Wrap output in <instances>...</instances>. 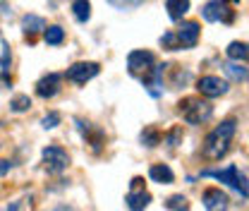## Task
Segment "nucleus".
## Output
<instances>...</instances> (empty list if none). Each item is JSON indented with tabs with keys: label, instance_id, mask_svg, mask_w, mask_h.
I'll return each mask as SVG.
<instances>
[{
	"label": "nucleus",
	"instance_id": "5701e85b",
	"mask_svg": "<svg viewBox=\"0 0 249 211\" xmlns=\"http://www.w3.org/2000/svg\"><path fill=\"white\" fill-rule=\"evenodd\" d=\"M160 46H163L165 51H180V48H182V43H180V38H178L175 31H165V34L160 36Z\"/></svg>",
	"mask_w": 249,
	"mask_h": 211
},
{
	"label": "nucleus",
	"instance_id": "9b49d317",
	"mask_svg": "<svg viewBox=\"0 0 249 211\" xmlns=\"http://www.w3.org/2000/svg\"><path fill=\"white\" fill-rule=\"evenodd\" d=\"M60 79L62 77L58 72H51V75L41 77L38 84H36V94H38L41 98H53V96L60 91Z\"/></svg>",
	"mask_w": 249,
	"mask_h": 211
},
{
	"label": "nucleus",
	"instance_id": "f3484780",
	"mask_svg": "<svg viewBox=\"0 0 249 211\" xmlns=\"http://www.w3.org/2000/svg\"><path fill=\"white\" fill-rule=\"evenodd\" d=\"M22 27H24V34H27L29 38H34L38 31L46 29V19H43V17H38V15H24Z\"/></svg>",
	"mask_w": 249,
	"mask_h": 211
},
{
	"label": "nucleus",
	"instance_id": "cd10ccee",
	"mask_svg": "<svg viewBox=\"0 0 249 211\" xmlns=\"http://www.w3.org/2000/svg\"><path fill=\"white\" fill-rule=\"evenodd\" d=\"M165 209H189V202H187V197H182V194H173L165 202Z\"/></svg>",
	"mask_w": 249,
	"mask_h": 211
},
{
	"label": "nucleus",
	"instance_id": "393cba45",
	"mask_svg": "<svg viewBox=\"0 0 249 211\" xmlns=\"http://www.w3.org/2000/svg\"><path fill=\"white\" fill-rule=\"evenodd\" d=\"M163 142H165L170 149L180 147V144H182V127H173V130H168V134H163Z\"/></svg>",
	"mask_w": 249,
	"mask_h": 211
},
{
	"label": "nucleus",
	"instance_id": "c756f323",
	"mask_svg": "<svg viewBox=\"0 0 249 211\" xmlns=\"http://www.w3.org/2000/svg\"><path fill=\"white\" fill-rule=\"evenodd\" d=\"M10 171V161H0V178Z\"/></svg>",
	"mask_w": 249,
	"mask_h": 211
},
{
	"label": "nucleus",
	"instance_id": "bb28decb",
	"mask_svg": "<svg viewBox=\"0 0 249 211\" xmlns=\"http://www.w3.org/2000/svg\"><path fill=\"white\" fill-rule=\"evenodd\" d=\"M108 5H113L115 10H134V7H139L144 0H106Z\"/></svg>",
	"mask_w": 249,
	"mask_h": 211
},
{
	"label": "nucleus",
	"instance_id": "2eb2a0df",
	"mask_svg": "<svg viewBox=\"0 0 249 211\" xmlns=\"http://www.w3.org/2000/svg\"><path fill=\"white\" fill-rule=\"evenodd\" d=\"M149 175H151V180L154 182H160V185H170V182L175 180V173L165 166V163H156L149 168Z\"/></svg>",
	"mask_w": 249,
	"mask_h": 211
},
{
	"label": "nucleus",
	"instance_id": "9d476101",
	"mask_svg": "<svg viewBox=\"0 0 249 211\" xmlns=\"http://www.w3.org/2000/svg\"><path fill=\"white\" fill-rule=\"evenodd\" d=\"M142 82H144V89L149 91L154 98L163 96V65H154L151 72L142 77Z\"/></svg>",
	"mask_w": 249,
	"mask_h": 211
},
{
	"label": "nucleus",
	"instance_id": "f257e3e1",
	"mask_svg": "<svg viewBox=\"0 0 249 211\" xmlns=\"http://www.w3.org/2000/svg\"><path fill=\"white\" fill-rule=\"evenodd\" d=\"M235 130H237V122L232 120V118L220 122L216 130L206 137V142H204V147H201V156H204V161H220V158L228 153L230 144H232Z\"/></svg>",
	"mask_w": 249,
	"mask_h": 211
},
{
	"label": "nucleus",
	"instance_id": "a878e982",
	"mask_svg": "<svg viewBox=\"0 0 249 211\" xmlns=\"http://www.w3.org/2000/svg\"><path fill=\"white\" fill-rule=\"evenodd\" d=\"M2 43V56H0V72L2 75H7L10 72V62H12V53H10V46L5 43V41H0Z\"/></svg>",
	"mask_w": 249,
	"mask_h": 211
},
{
	"label": "nucleus",
	"instance_id": "1a4fd4ad",
	"mask_svg": "<svg viewBox=\"0 0 249 211\" xmlns=\"http://www.w3.org/2000/svg\"><path fill=\"white\" fill-rule=\"evenodd\" d=\"M178 34V38H180V43H182V48H194L196 46V41H199V34H201V27H199V22H182L180 24V29L175 31Z\"/></svg>",
	"mask_w": 249,
	"mask_h": 211
},
{
	"label": "nucleus",
	"instance_id": "f03ea898",
	"mask_svg": "<svg viewBox=\"0 0 249 211\" xmlns=\"http://www.w3.org/2000/svg\"><path fill=\"white\" fill-rule=\"evenodd\" d=\"M178 106H180L182 120L189 122V125H201V122H206L213 115V106L209 101H204V98H196V96L182 98Z\"/></svg>",
	"mask_w": 249,
	"mask_h": 211
},
{
	"label": "nucleus",
	"instance_id": "39448f33",
	"mask_svg": "<svg viewBox=\"0 0 249 211\" xmlns=\"http://www.w3.org/2000/svg\"><path fill=\"white\" fill-rule=\"evenodd\" d=\"M156 65V56L151 51H132L127 56V72L137 79H142L144 75L151 72V67Z\"/></svg>",
	"mask_w": 249,
	"mask_h": 211
},
{
	"label": "nucleus",
	"instance_id": "7ed1b4c3",
	"mask_svg": "<svg viewBox=\"0 0 249 211\" xmlns=\"http://www.w3.org/2000/svg\"><path fill=\"white\" fill-rule=\"evenodd\" d=\"M201 175H204V178H216V180L225 182V185H230V187H235V190L242 194V199H247V194H249L247 175L240 173V168H237L235 163H230V166L223 168V171H201Z\"/></svg>",
	"mask_w": 249,
	"mask_h": 211
},
{
	"label": "nucleus",
	"instance_id": "a211bd4d",
	"mask_svg": "<svg viewBox=\"0 0 249 211\" xmlns=\"http://www.w3.org/2000/svg\"><path fill=\"white\" fill-rule=\"evenodd\" d=\"M142 144L146 147V149H154L160 144V139H163V134H160V130L156 127V125H146L144 130H142Z\"/></svg>",
	"mask_w": 249,
	"mask_h": 211
},
{
	"label": "nucleus",
	"instance_id": "f8f14e48",
	"mask_svg": "<svg viewBox=\"0 0 249 211\" xmlns=\"http://www.w3.org/2000/svg\"><path fill=\"white\" fill-rule=\"evenodd\" d=\"M228 194L220 192V187H209L204 192V207L209 211H218V209H228Z\"/></svg>",
	"mask_w": 249,
	"mask_h": 211
},
{
	"label": "nucleus",
	"instance_id": "dca6fc26",
	"mask_svg": "<svg viewBox=\"0 0 249 211\" xmlns=\"http://www.w3.org/2000/svg\"><path fill=\"white\" fill-rule=\"evenodd\" d=\"M165 10H168V17L173 22H180L189 12V0H168L165 2Z\"/></svg>",
	"mask_w": 249,
	"mask_h": 211
},
{
	"label": "nucleus",
	"instance_id": "423d86ee",
	"mask_svg": "<svg viewBox=\"0 0 249 211\" xmlns=\"http://www.w3.org/2000/svg\"><path fill=\"white\" fill-rule=\"evenodd\" d=\"M67 166H70V156H67V151L62 149V147L53 144V147H46L43 149V168L48 173L58 175L62 171H67Z\"/></svg>",
	"mask_w": 249,
	"mask_h": 211
},
{
	"label": "nucleus",
	"instance_id": "ddd939ff",
	"mask_svg": "<svg viewBox=\"0 0 249 211\" xmlns=\"http://www.w3.org/2000/svg\"><path fill=\"white\" fill-rule=\"evenodd\" d=\"M77 127L82 130V134H84L87 144H91V149L98 153V151H101V147H103V142H106V134H103L101 130H96L93 125H89V122H82V120H77Z\"/></svg>",
	"mask_w": 249,
	"mask_h": 211
},
{
	"label": "nucleus",
	"instance_id": "4be33fe9",
	"mask_svg": "<svg viewBox=\"0 0 249 211\" xmlns=\"http://www.w3.org/2000/svg\"><path fill=\"white\" fill-rule=\"evenodd\" d=\"M43 38H46L48 46H60L65 41V29L62 27H46L43 29Z\"/></svg>",
	"mask_w": 249,
	"mask_h": 211
},
{
	"label": "nucleus",
	"instance_id": "b1692460",
	"mask_svg": "<svg viewBox=\"0 0 249 211\" xmlns=\"http://www.w3.org/2000/svg\"><path fill=\"white\" fill-rule=\"evenodd\" d=\"M10 108H12L15 113H24V111L31 108V98L27 94H19V96H15V98L10 101Z\"/></svg>",
	"mask_w": 249,
	"mask_h": 211
},
{
	"label": "nucleus",
	"instance_id": "0eeeda50",
	"mask_svg": "<svg viewBox=\"0 0 249 211\" xmlns=\"http://www.w3.org/2000/svg\"><path fill=\"white\" fill-rule=\"evenodd\" d=\"M98 72H101V65L98 62H74L72 67H67L65 77L70 82H74V84H87Z\"/></svg>",
	"mask_w": 249,
	"mask_h": 211
},
{
	"label": "nucleus",
	"instance_id": "6ab92c4d",
	"mask_svg": "<svg viewBox=\"0 0 249 211\" xmlns=\"http://www.w3.org/2000/svg\"><path fill=\"white\" fill-rule=\"evenodd\" d=\"M228 58H230V60L247 62V58H249L247 43H245V41H232V43L228 46Z\"/></svg>",
	"mask_w": 249,
	"mask_h": 211
},
{
	"label": "nucleus",
	"instance_id": "6e6552de",
	"mask_svg": "<svg viewBox=\"0 0 249 211\" xmlns=\"http://www.w3.org/2000/svg\"><path fill=\"white\" fill-rule=\"evenodd\" d=\"M196 89H199L201 96H206V98H218V96H225L230 87H228L225 79H220V77H216V75H206V77L199 79Z\"/></svg>",
	"mask_w": 249,
	"mask_h": 211
},
{
	"label": "nucleus",
	"instance_id": "20e7f679",
	"mask_svg": "<svg viewBox=\"0 0 249 211\" xmlns=\"http://www.w3.org/2000/svg\"><path fill=\"white\" fill-rule=\"evenodd\" d=\"M201 17L206 22H223V24H232L237 17V10L228 2V0H211L201 7Z\"/></svg>",
	"mask_w": 249,
	"mask_h": 211
},
{
	"label": "nucleus",
	"instance_id": "c85d7f7f",
	"mask_svg": "<svg viewBox=\"0 0 249 211\" xmlns=\"http://www.w3.org/2000/svg\"><path fill=\"white\" fill-rule=\"evenodd\" d=\"M60 113H55V111H53V113H48V115H46V118H43V127H46V130H53V127H58V125H60Z\"/></svg>",
	"mask_w": 249,
	"mask_h": 211
},
{
	"label": "nucleus",
	"instance_id": "aec40b11",
	"mask_svg": "<svg viewBox=\"0 0 249 211\" xmlns=\"http://www.w3.org/2000/svg\"><path fill=\"white\" fill-rule=\"evenodd\" d=\"M223 67H225V72H228L235 82H247V67H245V62L232 60V62H225Z\"/></svg>",
	"mask_w": 249,
	"mask_h": 211
},
{
	"label": "nucleus",
	"instance_id": "4468645a",
	"mask_svg": "<svg viewBox=\"0 0 249 211\" xmlns=\"http://www.w3.org/2000/svg\"><path fill=\"white\" fill-rule=\"evenodd\" d=\"M127 207L132 211H139V209H146L149 207V202H151V194L142 187V190H129V194H127Z\"/></svg>",
	"mask_w": 249,
	"mask_h": 211
},
{
	"label": "nucleus",
	"instance_id": "412c9836",
	"mask_svg": "<svg viewBox=\"0 0 249 211\" xmlns=\"http://www.w3.org/2000/svg\"><path fill=\"white\" fill-rule=\"evenodd\" d=\"M72 12H74V19L77 22H87L91 17V5L89 0H74L72 2Z\"/></svg>",
	"mask_w": 249,
	"mask_h": 211
}]
</instances>
